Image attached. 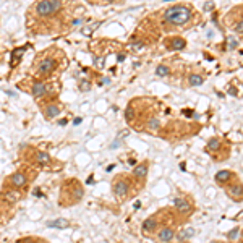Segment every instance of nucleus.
<instances>
[{
	"label": "nucleus",
	"mask_w": 243,
	"mask_h": 243,
	"mask_svg": "<svg viewBox=\"0 0 243 243\" xmlns=\"http://www.w3.org/2000/svg\"><path fill=\"white\" fill-rule=\"evenodd\" d=\"M164 18L172 24H185L191 20V10L185 5H173L165 10Z\"/></svg>",
	"instance_id": "nucleus-1"
},
{
	"label": "nucleus",
	"mask_w": 243,
	"mask_h": 243,
	"mask_svg": "<svg viewBox=\"0 0 243 243\" xmlns=\"http://www.w3.org/2000/svg\"><path fill=\"white\" fill-rule=\"evenodd\" d=\"M63 3L62 2H55V0H47V2H37L34 5V10L39 16H49V15H55L62 10Z\"/></svg>",
	"instance_id": "nucleus-2"
},
{
	"label": "nucleus",
	"mask_w": 243,
	"mask_h": 243,
	"mask_svg": "<svg viewBox=\"0 0 243 243\" xmlns=\"http://www.w3.org/2000/svg\"><path fill=\"white\" fill-rule=\"evenodd\" d=\"M57 67V63H55L54 59H42L39 62V67H37V73L39 75H49L55 70Z\"/></svg>",
	"instance_id": "nucleus-3"
},
{
	"label": "nucleus",
	"mask_w": 243,
	"mask_h": 243,
	"mask_svg": "<svg viewBox=\"0 0 243 243\" xmlns=\"http://www.w3.org/2000/svg\"><path fill=\"white\" fill-rule=\"evenodd\" d=\"M31 92L34 97H44L45 94H49V86L44 81H34L31 86Z\"/></svg>",
	"instance_id": "nucleus-4"
},
{
	"label": "nucleus",
	"mask_w": 243,
	"mask_h": 243,
	"mask_svg": "<svg viewBox=\"0 0 243 243\" xmlns=\"http://www.w3.org/2000/svg\"><path fill=\"white\" fill-rule=\"evenodd\" d=\"M112 188H114L115 196H118V198H122V199H123L125 196L128 194V185H127V182H123V180H114Z\"/></svg>",
	"instance_id": "nucleus-5"
},
{
	"label": "nucleus",
	"mask_w": 243,
	"mask_h": 243,
	"mask_svg": "<svg viewBox=\"0 0 243 243\" xmlns=\"http://www.w3.org/2000/svg\"><path fill=\"white\" fill-rule=\"evenodd\" d=\"M12 182V185L15 186V188H21V186H24L28 183V177L23 173V172H16L13 175H10V178H8Z\"/></svg>",
	"instance_id": "nucleus-6"
},
{
	"label": "nucleus",
	"mask_w": 243,
	"mask_h": 243,
	"mask_svg": "<svg viewBox=\"0 0 243 243\" xmlns=\"http://www.w3.org/2000/svg\"><path fill=\"white\" fill-rule=\"evenodd\" d=\"M60 112H62V107L59 104H49L44 109V115L45 118H55L57 115H60Z\"/></svg>",
	"instance_id": "nucleus-7"
},
{
	"label": "nucleus",
	"mask_w": 243,
	"mask_h": 243,
	"mask_svg": "<svg viewBox=\"0 0 243 243\" xmlns=\"http://www.w3.org/2000/svg\"><path fill=\"white\" fill-rule=\"evenodd\" d=\"M227 191H229V194H230L232 199H237V201L243 199V186H241L240 183H235L233 186H230Z\"/></svg>",
	"instance_id": "nucleus-8"
},
{
	"label": "nucleus",
	"mask_w": 243,
	"mask_h": 243,
	"mask_svg": "<svg viewBox=\"0 0 243 243\" xmlns=\"http://www.w3.org/2000/svg\"><path fill=\"white\" fill-rule=\"evenodd\" d=\"M173 204H175V208L178 209L180 212H183V214H186V212L191 211V204L186 201L185 198H175V199H173Z\"/></svg>",
	"instance_id": "nucleus-9"
},
{
	"label": "nucleus",
	"mask_w": 243,
	"mask_h": 243,
	"mask_svg": "<svg viewBox=\"0 0 243 243\" xmlns=\"http://www.w3.org/2000/svg\"><path fill=\"white\" fill-rule=\"evenodd\" d=\"M173 237H175V233H173V230H172V229H169V227L162 229L161 232H159V235H157V238L161 240L162 243H169Z\"/></svg>",
	"instance_id": "nucleus-10"
},
{
	"label": "nucleus",
	"mask_w": 243,
	"mask_h": 243,
	"mask_svg": "<svg viewBox=\"0 0 243 243\" xmlns=\"http://www.w3.org/2000/svg\"><path fill=\"white\" fill-rule=\"evenodd\" d=\"M47 227H50V229H60V230H63V229H68V227H70V222H68L67 219H55V220H50V222H47Z\"/></svg>",
	"instance_id": "nucleus-11"
},
{
	"label": "nucleus",
	"mask_w": 243,
	"mask_h": 243,
	"mask_svg": "<svg viewBox=\"0 0 243 243\" xmlns=\"http://www.w3.org/2000/svg\"><path fill=\"white\" fill-rule=\"evenodd\" d=\"M232 178V172L230 170H220L216 173V182L217 183H225Z\"/></svg>",
	"instance_id": "nucleus-12"
},
{
	"label": "nucleus",
	"mask_w": 243,
	"mask_h": 243,
	"mask_svg": "<svg viewBox=\"0 0 243 243\" xmlns=\"http://www.w3.org/2000/svg\"><path fill=\"white\" fill-rule=\"evenodd\" d=\"M185 45H186V42L182 37H175V39L170 41V49H173V50H182V49H185Z\"/></svg>",
	"instance_id": "nucleus-13"
},
{
	"label": "nucleus",
	"mask_w": 243,
	"mask_h": 243,
	"mask_svg": "<svg viewBox=\"0 0 243 243\" xmlns=\"http://www.w3.org/2000/svg\"><path fill=\"white\" fill-rule=\"evenodd\" d=\"M146 173H147V164L136 165L135 170H133V175L136 177V178H143V177H146Z\"/></svg>",
	"instance_id": "nucleus-14"
},
{
	"label": "nucleus",
	"mask_w": 243,
	"mask_h": 243,
	"mask_svg": "<svg viewBox=\"0 0 243 243\" xmlns=\"http://www.w3.org/2000/svg\"><path fill=\"white\" fill-rule=\"evenodd\" d=\"M156 227H157V220L154 217H149V219H146L143 222V230L144 232H153Z\"/></svg>",
	"instance_id": "nucleus-15"
},
{
	"label": "nucleus",
	"mask_w": 243,
	"mask_h": 243,
	"mask_svg": "<svg viewBox=\"0 0 243 243\" xmlns=\"http://www.w3.org/2000/svg\"><path fill=\"white\" fill-rule=\"evenodd\" d=\"M193 235H194V229L188 227V229H185V230H182V232H180L178 240H180V241H182V240H188V238H191Z\"/></svg>",
	"instance_id": "nucleus-16"
},
{
	"label": "nucleus",
	"mask_w": 243,
	"mask_h": 243,
	"mask_svg": "<svg viewBox=\"0 0 243 243\" xmlns=\"http://www.w3.org/2000/svg\"><path fill=\"white\" fill-rule=\"evenodd\" d=\"M36 161L39 162V164H47L50 161V156L47 153H44V151H39L36 154Z\"/></svg>",
	"instance_id": "nucleus-17"
},
{
	"label": "nucleus",
	"mask_w": 243,
	"mask_h": 243,
	"mask_svg": "<svg viewBox=\"0 0 243 243\" xmlns=\"http://www.w3.org/2000/svg\"><path fill=\"white\" fill-rule=\"evenodd\" d=\"M219 147H220V139L219 138H211L208 141V149H211V151H217Z\"/></svg>",
	"instance_id": "nucleus-18"
},
{
	"label": "nucleus",
	"mask_w": 243,
	"mask_h": 243,
	"mask_svg": "<svg viewBox=\"0 0 243 243\" xmlns=\"http://www.w3.org/2000/svg\"><path fill=\"white\" fill-rule=\"evenodd\" d=\"M203 83H204V80H203L201 75H191L190 76V85L191 86H201Z\"/></svg>",
	"instance_id": "nucleus-19"
},
{
	"label": "nucleus",
	"mask_w": 243,
	"mask_h": 243,
	"mask_svg": "<svg viewBox=\"0 0 243 243\" xmlns=\"http://www.w3.org/2000/svg\"><path fill=\"white\" fill-rule=\"evenodd\" d=\"M169 73H170V70H169V67H165V65H159V67L156 68L157 76H167Z\"/></svg>",
	"instance_id": "nucleus-20"
},
{
	"label": "nucleus",
	"mask_w": 243,
	"mask_h": 243,
	"mask_svg": "<svg viewBox=\"0 0 243 243\" xmlns=\"http://www.w3.org/2000/svg\"><path fill=\"white\" fill-rule=\"evenodd\" d=\"M135 109L132 107V106H128L127 109H125V120L127 122H132V120H135Z\"/></svg>",
	"instance_id": "nucleus-21"
},
{
	"label": "nucleus",
	"mask_w": 243,
	"mask_h": 243,
	"mask_svg": "<svg viewBox=\"0 0 243 243\" xmlns=\"http://www.w3.org/2000/svg\"><path fill=\"white\" fill-rule=\"evenodd\" d=\"M78 88H80V91L86 92V91L91 89V83H89L88 80H81V81H80V85H78Z\"/></svg>",
	"instance_id": "nucleus-22"
},
{
	"label": "nucleus",
	"mask_w": 243,
	"mask_h": 243,
	"mask_svg": "<svg viewBox=\"0 0 243 243\" xmlns=\"http://www.w3.org/2000/svg\"><path fill=\"white\" fill-rule=\"evenodd\" d=\"M5 199H7L8 203H15V201L18 199V194L13 193V191H7V193H5Z\"/></svg>",
	"instance_id": "nucleus-23"
},
{
	"label": "nucleus",
	"mask_w": 243,
	"mask_h": 243,
	"mask_svg": "<svg viewBox=\"0 0 243 243\" xmlns=\"http://www.w3.org/2000/svg\"><path fill=\"white\" fill-rule=\"evenodd\" d=\"M159 127H161V123H159V120H157V118H151V120H149V128H151L153 132H156Z\"/></svg>",
	"instance_id": "nucleus-24"
},
{
	"label": "nucleus",
	"mask_w": 243,
	"mask_h": 243,
	"mask_svg": "<svg viewBox=\"0 0 243 243\" xmlns=\"http://www.w3.org/2000/svg\"><path fill=\"white\" fill-rule=\"evenodd\" d=\"M238 232H240V229H238V227H235L233 230H230V232L227 233V238H229V240H235V238L238 237Z\"/></svg>",
	"instance_id": "nucleus-25"
},
{
	"label": "nucleus",
	"mask_w": 243,
	"mask_h": 243,
	"mask_svg": "<svg viewBox=\"0 0 243 243\" xmlns=\"http://www.w3.org/2000/svg\"><path fill=\"white\" fill-rule=\"evenodd\" d=\"M83 24V18H75L71 21V28H80Z\"/></svg>",
	"instance_id": "nucleus-26"
},
{
	"label": "nucleus",
	"mask_w": 243,
	"mask_h": 243,
	"mask_svg": "<svg viewBox=\"0 0 243 243\" xmlns=\"http://www.w3.org/2000/svg\"><path fill=\"white\" fill-rule=\"evenodd\" d=\"M237 45H238V41L235 39V37H230L229 39V49H235Z\"/></svg>",
	"instance_id": "nucleus-27"
},
{
	"label": "nucleus",
	"mask_w": 243,
	"mask_h": 243,
	"mask_svg": "<svg viewBox=\"0 0 243 243\" xmlns=\"http://www.w3.org/2000/svg\"><path fill=\"white\" fill-rule=\"evenodd\" d=\"M132 49L141 50V49H144V44H143V42H133V44H132Z\"/></svg>",
	"instance_id": "nucleus-28"
},
{
	"label": "nucleus",
	"mask_w": 243,
	"mask_h": 243,
	"mask_svg": "<svg viewBox=\"0 0 243 243\" xmlns=\"http://www.w3.org/2000/svg\"><path fill=\"white\" fill-rule=\"evenodd\" d=\"M235 31H237V33H243V20L238 21V23L235 24Z\"/></svg>",
	"instance_id": "nucleus-29"
},
{
	"label": "nucleus",
	"mask_w": 243,
	"mask_h": 243,
	"mask_svg": "<svg viewBox=\"0 0 243 243\" xmlns=\"http://www.w3.org/2000/svg\"><path fill=\"white\" fill-rule=\"evenodd\" d=\"M118 146H120V139L117 138V139H115V141H114V143H112V146H110V147H112V149H115V147H118Z\"/></svg>",
	"instance_id": "nucleus-30"
},
{
	"label": "nucleus",
	"mask_w": 243,
	"mask_h": 243,
	"mask_svg": "<svg viewBox=\"0 0 243 243\" xmlns=\"http://www.w3.org/2000/svg\"><path fill=\"white\" fill-rule=\"evenodd\" d=\"M34 196H39V198H41V196H42L41 190H34Z\"/></svg>",
	"instance_id": "nucleus-31"
},
{
	"label": "nucleus",
	"mask_w": 243,
	"mask_h": 243,
	"mask_svg": "<svg viewBox=\"0 0 243 243\" xmlns=\"http://www.w3.org/2000/svg\"><path fill=\"white\" fill-rule=\"evenodd\" d=\"M73 123H75V125H78V123H81V118H80V117H78V118H75V120H73Z\"/></svg>",
	"instance_id": "nucleus-32"
},
{
	"label": "nucleus",
	"mask_w": 243,
	"mask_h": 243,
	"mask_svg": "<svg viewBox=\"0 0 243 243\" xmlns=\"http://www.w3.org/2000/svg\"><path fill=\"white\" fill-rule=\"evenodd\" d=\"M204 8H206V10H211V8H212V3H206V5H204Z\"/></svg>",
	"instance_id": "nucleus-33"
},
{
	"label": "nucleus",
	"mask_w": 243,
	"mask_h": 243,
	"mask_svg": "<svg viewBox=\"0 0 243 243\" xmlns=\"http://www.w3.org/2000/svg\"><path fill=\"white\" fill-rule=\"evenodd\" d=\"M123 60H125V55H123V54H122V55H120V57H118V62H123Z\"/></svg>",
	"instance_id": "nucleus-34"
},
{
	"label": "nucleus",
	"mask_w": 243,
	"mask_h": 243,
	"mask_svg": "<svg viewBox=\"0 0 243 243\" xmlns=\"http://www.w3.org/2000/svg\"><path fill=\"white\" fill-rule=\"evenodd\" d=\"M139 206H141V203H139V201H136V203H135V209H138Z\"/></svg>",
	"instance_id": "nucleus-35"
},
{
	"label": "nucleus",
	"mask_w": 243,
	"mask_h": 243,
	"mask_svg": "<svg viewBox=\"0 0 243 243\" xmlns=\"http://www.w3.org/2000/svg\"><path fill=\"white\" fill-rule=\"evenodd\" d=\"M212 243H216V241H212Z\"/></svg>",
	"instance_id": "nucleus-36"
}]
</instances>
